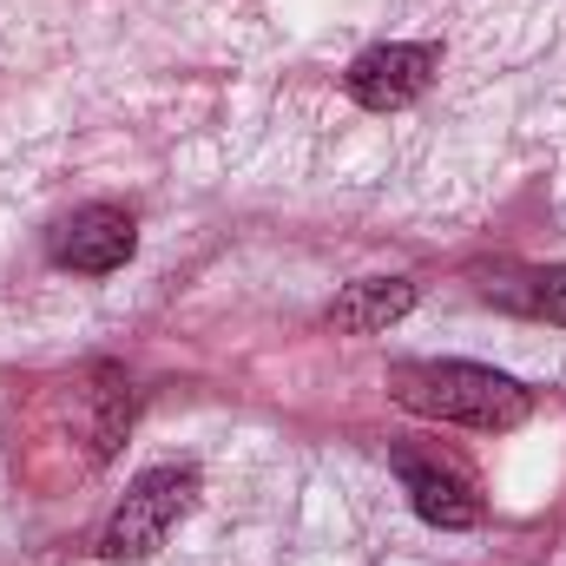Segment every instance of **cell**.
<instances>
[{
	"mask_svg": "<svg viewBox=\"0 0 566 566\" xmlns=\"http://www.w3.org/2000/svg\"><path fill=\"white\" fill-rule=\"evenodd\" d=\"M409 310H416V283L409 277H363L329 303V323H336L343 336H376V329L402 323Z\"/></svg>",
	"mask_w": 566,
	"mask_h": 566,
	"instance_id": "6",
	"label": "cell"
},
{
	"mask_svg": "<svg viewBox=\"0 0 566 566\" xmlns=\"http://www.w3.org/2000/svg\"><path fill=\"white\" fill-rule=\"evenodd\" d=\"M396 474H402L409 507L422 514L428 527L461 534V527H474V521H481V494H474V481H468L461 468H441V461H422V454H402V461H396Z\"/></svg>",
	"mask_w": 566,
	"mask_h": 566,
	"instance_id": "5",
	"label": "cell"
},
{
	"mask_svg": "<svg viewBox=\"0 0 566 566\" xmlns=\"http://www.w3.org/2000/svg\"><path fill=\"white\" fill-rule=\"evenodd\" d=\"M494 296H501V303H514V310H527V316H541V323H560V329H566V264L527 271L521 283H501Z\"/></svg>",
	"mask_w": 566,
	"mask_h": 566,
	"instance_id": "7",
	"label": "cell"
},
{
	"mask_svg": "<svg viewBox=\"0 0 566 566\" xmlns=\"http://www.w3.org/2000/svg\"><path fill=\"white\" fill-rule=\"evenodd\" d=\"M389 396L428 416V422H454V428H521L534 416V389L488 369V363H396L389 369Z\"/></svg>",
	"mask_w": 566,
	"mask_h": 566,
	"instance_id": "1",
	"label": "cell"
},
{
	"mask_svg": "<svg viewBox=\"0 0 566 566\" xmlns=\"http://www.w3.org/2000/svg\"><path fill=\"white\" fill-rule=\"evenodd\" d=\"M191 507H198V474L191 468H145L126 488V501L113 507V521L99 534V554L106 560H151Z\"/></svg>",
	"mask_w": 566,
	"mask_h": 566,
	"instance_id": "2",
	"label": "cell"
},
{
	"mask_svg": "<svg viewBox=\"0 0 566 566\" xmlns=\"http://www.w3.org/2000/svg\"><path fill=\"white\" fill-rule=\"evenodd\" d=\"M139 251V224L119 205H80L60 231H53V264L80 271V277H106Z\"/></svg>",
	"mask_w": 566,
	"mask_h": 566,
	"instance_id": "4",
	"label": "cell"
},
{
	"mask_svg": "<svg viewBox=\"0 0 566 566\" xmlns=\"http://www.w3.org/2000/svg\"><path fill=\"white\" fill-rule=\"evenodd\" d=\"M441 73V46L428 40H389V46H369L349 60V99L369 106V113H402L416 106Z\"/></svg>",
	"mask_w": 566,
	"mask_h": 566,
	"instance_id": "3",
	"label": "cell"
}]
</instances>
